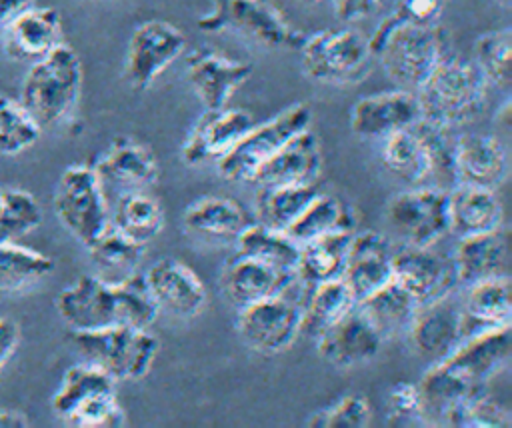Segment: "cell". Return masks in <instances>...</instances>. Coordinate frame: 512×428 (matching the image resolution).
<instances>
[{
    "label": "cell",
    "instance_id": "6da1fadb",
    "mask_svg": "<svg viewBox=\"0 0 512 428\" xmlns=\"http://www.w3.org/2000/svg\"><path fill=\"white\" fill-rule=\"evenodd\" d=\"M370 52L404 90H416L448 54L438 24H410L388 14L368 38Z\"/></svg>",
    "mask_w": 512,
    "mask_h": 428
},
{
    "label": "cell",
    "instance_id": "7a4b0ae2",
    "mask_svg": "<svg viewBox=\"0 0 512 428\" xmlns=\"http://www.w3.org/2000/svg\"><path fill=\"white\" fill-rule=\"evenodd\" d=\"M486 90L488 82L474 62L446 54L414 94L420 118L456 130L482 114Z\"/></svg>",
    "mask_w": 512,
    "mask_h": 428
},
{
    "label": "cell",
    "instance_id": "3957f363",
    "mask_svg": "<svg viewBox=\"0 0 512 428\" xmlns=\"http://www.w3.org/2000/svg\"><path fill=\"white\" fill-rule=\"evenodd\" d=\"M82 86V64L74 48L60 42L34 60L24 76L20 104L40 128L58 124L76 104Z\"/></svg>",
    "mask_w": 512,
    "mask_h": 428
},
{
    "label": "cell",
    "instance_id": "277c9868",
    "mask_svg": "<svg viewBox=\"0 0 512 428\" xmlns=\"http://www.w3.org/2000/svg\"><path fill=\"white\" fill-rule=\"evenodd\" d=\"M70 340L84 362L98 366L118 380L144 378L160 350L148 328L114 324L96 330H72Z\"/></svg>",
    "mask_w": 512,
    "mask_h": 428
},
{
    "label": "cell",
    "instance_id": "5b68a950",
    "mask_svg": "<svg viewBox=\"0 0 512 428\" xmlns=\"http://www.w3.org/2000/svg\"><path fill=\"white\" fill-rule=\"evenodd\" d=\"M302 54V70L316 82L354 84L368 76L372 52L368 38L352 28H328L304 38L298 48Z\"/></svg>",
    "mask_w": 512,
    "mask_h": 428
},
{
    "label": "cell",
    "instance_id": "8992f818",
    "mask_svg": "<svg viewBox=\"0 0 512 428\" xmlns=\"http://www.w3.org/2000/svg\"><path fill=\"white\" fill-rule=\"evenodd\" d=\"M312 110L304 102H296L274 118L254 124L220 160H216L220 176L230 182H252L258 168L294 134L310 128Z\"/></svg>",
    "mask_w": 512,
    "mask_h": 428
},
{
    "label": "cell",
    "instance_id": "52a82bcc",
    "mask_svg": "<svg viewBox=\"0 0 512 428\" xmlns=\"http://www.w3.org/2000/svg\"><path fill=\"white\" fill-rule=\"evenodd\" d=\"M54 210L60 224L86 248L110 226L104 184L96 170L84 164L62 172L54 192Z\"/></svg>",
    "mask_w": 512,
    "mask_h": 428
},
{
    "label": "cell",
    "instance_id": "ba28073f",
    "mask_svg": "<svg viewBox=\"0 0 512 428\" xmlns=\"http://www.w3.org/2000/svg\"><path fill=\"white\" fill-rule=\"evenodd\" d=\"M296 280L280 294L252 302L238 312L236 330L256 352L278 354L288 350L302 334L304 298L294 294Z\"/></svg>",
    "mask_w": 512,
    "mask_h": 428
},
{
    "label": "cell",
    "instance_id": "9c48e42d",
    "mask_svg": "<svg viewBox=\"0 0 512 428\" xmlns=\"http://www.w3.org/2000/svg\"><path fill=\"white\" fill-rule=\"evenodd\" d=\"M212 10L198 20L200 30L232 28L266 48H300L304 34L268 0H210Z\"/></svg>",
    "mask_w": 512,
    "mask_h": 428
},
{
    "label": "cell",
    "instance_id": "30bf717a",
    "mask_svg": "<svg viewBox=\"0 0 512 428\" xmlns=\"http://www.w3.org/2000/svg\"><path fill=\"white\" fill-rule=\"evenodd\" d=\"M386 220L394 234L408 246H434L450 232L448 190L422 186L390 198Z\"/></svg>",
    "mask_w": 512,
    "mask_h": 428
},
{
    "label": "cell",
    "instance_id": "8fae6325",
    "mask_svg": "<svg viewBox=\"0 0 512 428\" xmlns=\"http://www.w3.org/2000/svg\"><path fill=\"white\" fill-rule=\"evenodd\" d=\"M186 48V36L166 20H146L138 24L128 40L124 58V80L134 90L150 88L156 78Z\"/></svg>",
    "mask_w": 512,
    "mask_h": 428
},
{
    "label": "cell",
    "instance_id": "7c38bea8",
    "mask_svg": "<svg viewBox=\"0 0 512 428\" xmlns=\"http://www.w3.org/2000/svg\"><path fill=\"white\" fill-rule=\"evenodd\" d=\"M60 318L72 330H96L124 324L122 294L118 282L100 276H80L56 298Z\"/></svg>",
    "mask_w": 512,
    "mask_h": 428
},
{
    "label": "cell",
    "instance_id": "4fadbf2b",
    "mask_svg": "<svg viewBox=\"0 0 512 428\" xmlns=\"http://www.w3.org/2000/svg\"><path fill=\"white\" fill-rule=\"evenodd\" d=\"M454 292L418 304L406 330L412 350L430 362H438L450 354L466 336L462 298Z\"/></svg>",
    "mask_w": 512,
    "mask_h": 428
},
{
    "label": "cell",
    "instance_id": "5bb4252c",
    "mask_svg": "<svg viewBox=\"0 0 512 428\" xmlns=\"http://www.w3.org/2000/svg\"><path fill=\"white\" fill-rule=\"evenodd\" d=\"M392 274L418 304L436 300L458 286L452 258H446L432 246L402 244L400 248H394Z\"/></svg>",
    "mask_w": 512,
    "mask_h": 428
},
{
    "label": "cell",
    "instance_id": "9a60e30c",
    "mask_svg": "<svg viewBox=\"0 0 512 428\" xmlns=\"http://www.w3.org/2000/svg\"><path fill=\"white\" fill-rule=\"evenodd\" d=\"M510 354L512 328L510 324H502L466 336L450 354L440 358L438 364L466 382L486 388L488 380L508 364Z\"/></svg>",
    "mask_w": 512,
    "mask_h": 428
},
{
    "label": "cell",
    "instance_id": "2e32d148",
    "mask_svg": "<svg viewBox=\"0 0 512 428\" xmlns=\"http://www.w3.org/2000/svg\"><path fill=\"white\" fill-rule=\"evenodd\" d=\"M250 76L252 64L232 60L210 48H196L186 56V78L204 110L224 108Z\"/></svg>",
    "mask_w": 512,
    "mask_h": 428
},
{
    "label": "cell",
    "instance_id": "e0dca14e",
    "mask_svg": "<svg viewBox=\"0 0 512 428\" xmlns=\"http://www.w3.org/2000/svg\"><path fill=\"white\" fill-rule=\"evenodd\" d=\"M254 126V118L242 108L204 110L182 144V160L198 166L220 160Z\"/></svg>",
    "mask_w": 512,
    "mask_h": 428
},
{
    "label": "cell",
    "instance_id": "ac0fdd59",
    "mask_svg": "<svg viewBox=\"0 0 512 428\" xmlns=\"http://www.w3.org/2000/svg\"><path fill=\"white\" fill-rule=\"evenodd\" d=\"M144 278L158 308L170 316L196 318L208 302L204 282L176 258H162L150 264Z\"/></svg>",
    "mask_w": 512,
    "mask_h": 428
},
{
    "label": "cell",
    "instance_id": "d6986e66",
    "mask_svg": "<svg viewBox=\"0 0 512 428\" xmlns=\"http://www.w3.org/2000/svg\"><path fill=\"white\" fill-rule=\"evenodd\" d=\"M322 172V148L318 136L306 128L288 138L254 174L262 186H310Z\"/></svg>",
    "mask_w": 512,
    "mask_h": 428
},
{
    "label": "cell",
    "instance_id": "ffe728a7",
    "mask_svg": "<svg viewBox=\"0 0 512 428\" xmlns=\"http://www.w3.org/2000/svg\"><path fill=\"white\" fill-rule=\"evenodd\" d=\"M382 342L380 332L358 304L316 338L318 354L336 368H350L372 360Z\"/></svg>",
    "mask_w": 512,
    "mask_h": 428
},
{
    "label": "cell",
    "instance_id": "44dd1931",
    "mask_svg": "<svg viewBox=\"0 0 512 428\" xmlns=\"http://www.w3.org/2000/svg\"><path fill=\"white\" fill-rule=\"evenodd\" d=\"M392 252L390 240L380 232L352 234L342 280L354 294L356 304L392 280Z\"/></svg>",
    "mask_w": 512,
    "mask_h": 428
},
{
    "label": "cell",
    "instance_id": "7402d4cb",
    "mask_svg": "<svg viewBox=\"0 0 512 428\" xmlns=\"http://www.w3.org/2000/svg\"><path fill=\"white\" fill-rule=\"evenodd\" d=\"M510 172L508 150L492 134H458L454 156L456 184L498 190Z\"/></svg>",
    "mask_w": 512,
    "mask_h": 428
},
{
    "label": "cell",
    "instance_id": "603a6c76",
    "mask_svg": "<svg viewBox=\"0 0 512 428\" xmlns=\"http://www.w3.org/2000/svg\"><path fill=\"white\" fill-rule=\"evenodd\" d=\"M418 118L416 94L400 88L360 98L350 110V128L362 138L384 140L392 132L412 126Z\"/></svg>",
    "mask_w": 512,
    "mask_h": 428
},
{
    "label": "cell",
    "instance_id": "cb8c5ba5",
    "mask_svg": "<svg viewBox=\"0 0 512 428\" xmlns=\"http://www.w3.org/2000/svg\"><path fill=\"white\" fill-rule=\"evenodd\" d=\"M294 280L296 272L280 270L242 254H234L220 272V288L238 310L284 292Z\"/></svg>",
    "mask_w": 512,
    "mask_h": 428
},
{
    "label": "cell",
    "instance_id": "d4e9b609",
    "mask_svg": "<svg viewBox=\"0 0 512 428\" xmlns=\"http://www.w3.org/2000/svg\"><path fill=\"white\" fill-rule=\"evenodd\" d=\"M102 184L126 190H144L160 180V164L154 152L136 140L118 138L94 166Z\"/></svg>",
    "mask_w": 512,
    "mask_h": 428
},
{
    "label": "cell",
    "instance_id": "484cf974",
    "mask_svg": "<svg viewBox=\"0 0 512 428\" xmlns=\"http://www.w3.org/2000/svg\"><path fill=\"white\" fill-rule=\"evenodd\" d=\"M508 234L500 226L490 232L460 238L452 254V266L458 284L468 286L478 280L508 274Z\"/></svg>",
    "mask_w": 512,
    "mask_h": 428
},
{
    "label": "cell",
    "instance_id": "4316f807",
    "mask_svg": "<svg viewBox=\"0 0 512 428\" xmlns=\"http://www.w3.org/2000/svg\"><path fill=\"white\" fill-rule=\"evenodd\" d=\"M252 222L254 218L240 202L224 196L200 198L192 202L182 216L186 232L214 242H234Z\"/></svg>",
    "mask_w": 512,
    "mask_h": 428
},
{
    "label": "cell",
    "instance_id": "83f0119b",
    "mask_svg": "<svg viewBox=\"0 0 512 428\" xmlns=\"http://www.w3.org/2000/svg\"><path fill=\"white\" fill-rule=\"evenodd\" d=\"M62 24L56 8L30 6L6 26V52L14 60H38L62 40Z\"/></svg>",
    "mask_w": 512,
    "mask_h": 428
},
{
    "label": "cell",
    "instance_id": "f1b7e54d",
    "mask_svg": "<svg viewBox=\"0 0 512 428\" xmlns=\"http://www.w3.org/2000/svg\"><path fill=\"white\" fill-rule=\"evenodd\" d=\"M448 220L450 232L464 238L500 228L504 208L496 190L454 184V188L448 190Z\"/></svg>",
    "mask_w": 512,
    "mask_h": 428
},
{
    "label": "cell",
    "instance_id": "f546056e",
    "mask_svg": "<svg viewBox=\"0 0 512 428\" xmlns=\"http://www.w3.org/2000/svg\"><path fill=\"white\" fill-rule=\"evenodd\" d=\"M464 288L466 292L462 296V310H464L466 336L492 326L510 324L512 290H510L508 274L478 280Z\"/></svg>",
    "mask_w": 512,
    "mask_h": 428
},
{
    "label": "cell",
    "instance_id": "4dcf8cb0",
    "mask_svg": "<svg viewBox=\"0 0 512 428\" xmlns=\"http://www.w3.org/2000/svg\"><path fill=\"white\" fill-rule=\"evenodd\" d=\"M352 234L354 230H340L300 244L296 278L308 288L342 278Z\"/></svg>",
    "mask_w": 512,
    "mask_h": 428
},
{
    "label": "cell",
    "instance_id": "1f68e13d",
    "mask_svg": "<svg viewBox=\"0 0 512 428\" xmlns=\"http://www.w3.org/2000/svg\"><path fill=\"white\" fill-rule=\"evenodd\" d=\"M382 162L390 174L410 184L432 178V158L416 122L384 138Z\"/></svg>",
    "mask_w": 512,
    "mask_h": 428
},
{
    "label": "cell",
    "instance_id": "d6a6232c",
    "mask_svg": "<svg viewBox=\"0 0 512 428\" xmlns=\"http://www.w3.org/2000/svg\"><path fill=\"white\" fill-rule=\"evenodd\" d=\"M358 308L380 332L382 340L408 330L418 302L394 278L358 302Z\"/></svg>",
    "mask_w": 512,
    "mask_h": 428
},
{
    "label": "cell",
    "instance_id": "836d02e7",
    "mask_svg": "<svg viewBox=\"0 0 512 428\" xmlns=\"http://www.w3.org/2000/svg\"><path fill=\"white\" fill-rule=\"evenodd\" d=\"M110 224L128 238L146 246L164 228V210L144 190H126L110 212Z\"/></svg>",
    "mask_w": 512,
    "mask_h": 428
},
{
    "label": "cell",
    "instance_id": "e575fe53",
    "mask_svg": "<svg viewBox=\"0 0 512 428\" xmlns=\"http://www.w3.org/2000/svg\"><path fill=\"white\" fill-rule=\"evenodd\" d=\"M356 306V298L342 278L320 282L310 288L302 308V332L318 338Z\"/></svg>",
    "mask_w": 512,
    "mask_h": 428
},
{
    "label": "cell",
    "instance_id": "d590c367",
    "mask_svg": "<svg viewBox=\"0 0 512 428\" xmlns=\"http://www.w3.org/2000/svg\"><path fill=\"white\" fill-rule=\"evenodd\" d=\"M86 250L98 276L106 282H120L138 272V264L144 256V244L128 238L112 224Z\"/></svg>",
    "mask_w": 512,
    "mask_h": 428
},
{
    "label": "cell",
    "instance_id": "8d00e7d4",
    "mask_svg": "<svg viewBox=\"0 0 512 428\" xmlns=\"http://www.w3.org/2000/svg\"><path fill=\"white\" fill-rule=\"evenodd\" d=\"M354 226L356 220L352 218V212L342 204L340 198L318 192L284 232L294 242L304 244L330 232L354 230Z\"/></svg>",
    "mask_w": 512,
    "mask_h": 428
},
{
    "label": "cell",
    "instance_id": "74e56055",
    "mask_svg": "<svg viewBox=\"0 0 512 428\" xmlns=\"http://www.w3.org/2000/svg\"><path fill=\"white\" fill-rule=\"evenodd\" d=\"M234 244L236 254L256 258L280 270L296 272L300 244L294 242L284 230H274L254 220L248 228H244Z\"/></svg>",
    "mask_w": 512,
    "mask_h": 428
},
{
    "label": "cell",
    "instance_id": "f35d334b",
    "mask_svg": "<svg viewBox=\"0 0 512 428\" xmlns=\"http://www.w3.org/2000/svg\"><path fill=\"white\" fill-rule=\"evenodd\" d=\"M316 194V184L262 186L256 198V222L274 230H286Z\"/></svg>",
    "mask_w": 512,
    "mask_h": 428
},
{
    "label": "cell",
    "instance_id": "ab89813d",
    "mask_svg": "<svg viewBox=\"0 0 512 428\" xmlns=\"http://www.w3.org/2000/svg\"><path fill=\"white\" fill-rule=\"evenodd\" d=\"M54 268V260L14 242L0 244V292L22 290Z\"/></svg>",
    "mask_w": 512,
    "mask_h": 428
},
{
    "label": "cell",
    "instance_id": "60d3db41",
    "mask_svg": "<svg viewBox=\"0 0 512 428\" xmlns=\"http://www.w3.org/2000/svg\"><path fill=\"white\" fill-rule=\"evenodd\" d=\"M114 384L116 380L98 366L88 362L74 364L64 372L60 388L52 396V408L60 418H64L74 406H78L86 398L114 390Z\"/></svg>",
    "mask_w": 512,
    "mask_h": 428
},
{
    "label": "cell",
    "instance_id": "b9f144b4",
    "mask_svg": "<svg viewBox=\"0 0 512 428\" xmlns=\"http://www.w3.org/2000/svg\"><path fill=\"white\" fill-rule=\"evenodd\" d=\"M474 64L488 84L508 88L512 82V30L484 32L474 42Z\"/></svg>",
    "mask_w": 512,
    "mask_h": 428
},
{
    "label": "cell",
    "instance_id": "7bdbcfd3",
    "mask_svg": "<svg viewBox=\"0 0 512 428\" xmlns=\"http://www.w3.org/2000/svg\"><path fill=\"white\" fill-rule=\"evenodd\" d=\"M42 222V210L36 198L18 188L0 190V244L16 242L30 234Z\"/></svg>",
    "mask_w": 512,
    "mask_h": 428
},
{
    "label": "cell",
    "instance_id": "ee69618b",
    "mask_svg": "<svg viewBox=\"0 0 512 428\" xmlns=\"http://www.w3.org/2000/svg\"><path fill=\"white\" fill-rule=\"evenodd\" d=\"M42 128L20 100L0 94V154H18L40 138Z\"/></svg>",
    "mask_w": 512,
    "mask_h": 428
},
{
    "label": "cell",
    "instance_id": "f6af8a7d",
    "mask_svg": "<svg viewBox=\"0 0 512 428\" xmlns=\"http://www.w3.org/2000/svg\"><path fill=\"white\" fill-rule=\"evenodd\" d=\"M64 420L78 428H120L126 426V412L116 400V390H110L86 398Z\"/></svg>",
    "mask_w": 512,
    "mask_h": 428
},
{
    "label": "cell",
    "instance_id": "bcb514c9",
    "mask_svg": "<svg viewBox=\"0 0 512 428\" xmlns=\"http://www.w3.org/2000/svg\"><path fill=\"white\" fill-rule=\"evenodd\" d=\"M416 128L422 134L430 158H432V178L440 182L456 184L454 178V156H456V138L454 128L432 124L424 118L416 120Z\"/></svg>",
    "mask_w": 512,
    "mask_h": 428
},
{
    "label": "cell",
    "instance_id": "7dc6e473",
    "mask_svg": "<svg viewBox=\"0 0 512 428\" xmlns=\"http://www.w3.org/2000/svg\"><path fill=\"white\" fill-rule=\"evenodd\" d=\"M372 422V408L362 394H344L328 408L312 414L306 426L312 428H364Z\"/></svg>",
    "mask_w": 512,
    "mask_h": 428
},
{
    "label": "cell",
    "instance_id": "c3c4849f",
    "mask_svg": "<svg viewBox=\"0 0 512 428\" xmlns=\"http://www.w3.org/2000/svg\"><path fill=\"white\" fill-rule=\"evenodd\" d=\"M512 414L498 400L490 398L488 392L474 398L462 412L458 428H510Z\"/></svg>",
    "mask_w": 512,
    "mask_h": 428
},
{
    "label": "cell",
    "instance_id": "681fc988",
    "mask_svg": "<svg viewBox=\"0 0 512 428\" xmlns=\"http://www.w3.org/2000/svg\"><path fill=\"white\" fill-rule=\"evenodd\" d=\"M390 426H422L418 390L412 382H396L388 392Z\"/></svg>",
    "mask_w": 512,
    "mask_h": 428
},
{
    "label": "cell",
    "instance_id": "f907efd6",
    "mask_svg": "<svg viewBox=\"0 0 512 428\" xmlns=\"http://www.w3.org/2000/svg\"><path fill=\"white\" fill-rule=\"evenodd\" d=\"M446 0H396L392 16L410 24H436Z\"/></svg>",
    "mask_w": 512,
    "mask_h": 428
},
{
    "label": "cell",
    "instance_id": "816d5d0a",
    "mask_svg": "<svg viewBox=\"0 0 512 428\" xmlns=\"http://www.w3.org/2000/svg\"><path fill=\"white\" fill-rule=\"evenodd\" d=\"M334 14L342 22H356L374 14L380 6V0H332Z\"/></svg>",
    "mask_w": 512,
    "mask_h": 428
},
{
    "label": "cell",
    "instance_id": "f5cc1de1",
    "mask_svg": "<svg viewBox=\"0 0 512 428\" xmlns=\"http://www.w3.org/2000/svg\"><path fill=\"white\" fill-rule=\"evenodd\" d=\"M20 340V326L10 316H0V370L16 350Z\"/></svg>",
    "mask_w": 512,
    "mask_h": 428
},
{
    "label": "cell",
    "instance_id": "db71d44e",
    "mask_svg": "<svg viewBox=\"0 0 512 428\" xmlns=\"http://www.w3.org/2000/svg\"><path fill=\"white\" fill-rule=\"evenodd\" d=\"M34 0H0V28H6L16 16L32 6Z\"/></svg>",
    "mask_w": 512,
    "mask_h": 428
},
{
    "label": "cell",
    "instance_id": "11a10c76",
    "mask_svg": "<svg viewBox=\"0 0 512 428\" xmlns=\"http://www.w3.org/2000/svg\"><path fill=\"white\" fill-rule=\"evenodd\" d=\"M28 426V418L22 412L0 408V428H22Z\"/></svg>",
    "mask_w": 512,
    "mask_h": 428
},
{
    "label": "cell",
    "instance_id": "9f6ffc18",
    "mask_svg": "<svg viewBox=\"0 0 512 428\" xmlns=\"http://www.w3.org/2000/svg\"><path fill=\"white\" fill-rule=\"evenodd\" d=\"M494 4H498L500 8H510L512 6V0H492Z\"/></svg>",
    "mask_w": 512,
    "mask_h": 428
}]
</instances>
